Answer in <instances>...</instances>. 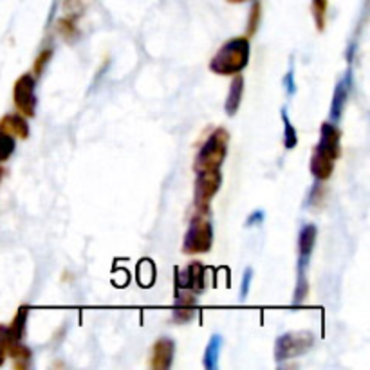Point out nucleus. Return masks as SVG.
Instances as JSON below:
<instances>
[{"mask_svg":"<svg viewBox=\"0 0 370 370\" xmlns=\"http://www.w3.org/2000/svg\"><path fill=\"white\" fill-rule=\"evenodd\" d=\"M251 56V44L247 36L227 40L210 62V71L221 76H233L246 69Z\"/></svg>","mask_w":370,"mask_h":370,"instance_id":"obj_1","label":"nucleus"},{"mask_svg":"<svg viewBox=\"0 0 370 370\" xmlns=\"http://www.w3.org/2000/svg\"><path fill=\"white\" fill-rule=\"evenodd\" d=\"M213 246V226L210 210H199L190 221L183 241V251L186 255H203Z\"/></svg>","mask_w":370,"mask_h":370,"instance_id":"obj_2","label":"nucleus"},{"mask_svg":"<svg viewBox=\"0 0 370 370\" xmlns=\"http://www.w3.org/2000/svg\"><path fill=\"white\" fill-rule=\"evenodd\" d=\"M227 138H230V134L226 129L213 130L212 136L204 141V145L195 156V163H193L195 173L222 166L227 153Z\"/></svg>","mask_w":370,"mask_h":370,"instance_id":"obj_3","label":"nucleus"},{"mask_svg":"<svg viewBox=\"0 0 370 370\" xmlns=\"http://www.w3.org/2000/svg\"><path fill=\"white\" fill-rule=\"evenodd\" d=\"M314 334L311 331H295L278 336L275 341V360L278 363L304 356L314 347Z\"/></svg>","mask_w":370,"mask_h":370,"instance_id":"obj_4","label":"nucleus"},{"mask_svg":"<svg viewBox=\"0 0 370 370\" xmlns=\"http://www.w3.org/2000/svg\"><path fill=\"white\" fill-rule=\"evenodd\" d=\"M13 101L15 107L24 114L25 118H33L36 114V78L33 74H22L15 82L13 89Z\"/></svg>","mask_w":370,"mask_h":370,"instance_id":"obj_5","label":"nucleus"},{"mask_svg":"<svg viewBox=\"0 0 370 370\" xmlns=\"http://www.w3.org/2000/svg\"><path fill=\"white\" fill-rule=\"evenodd\" d=\"M221 168L197 172V179H195V208H199V210H210V203L215 197V193L221 190Z\"/></svg>","mask_w":370,"mask_h":370,"instance_id":"obj_6","label":"nucleus"},{"mask_svg":"<svg viewBox=\"0 0 370 370\" xmlns=\"http://www.w3.org/2000/svg\"><path fill=\"white\" fill-rule=\"evenodd\" d=\"M204 277H206V269L203 264L192 262L184 269H179V267L175 269V286L192 291L193 295H199L204 291V284H206Z\"/></svg>","mask_w":370,"mask_h":370,"instance_id":"obj_7","label":"nucleus"},{"mask_svg":"<svg viewBox=\"0 0 370 370\" xmlns=\"http://www.w3.org/2000/svg\"><path fill=\"white\" fill-rule=\"evenodd\" d=\"M352 90V69L349 67L345 76L336 84L334 94H332V103H331V112H329V121L331 123H340L343 118V110L349 101V94Z\"/></svg>","mask_w":370,"mask_h":370,"instance_id":"obj_8","label":"nucleus"},{"mask_svg":"<svg viewBox=\"0 0 370 370\" xmlns=\"http://www.w3.org/2000/svg\"><path fill=\"white\" fill-rule=\"evenodd\" d=\"M316 148L329 156L331 159H340L341 156V130L336 123L325 121L321 123L320 129V141L316 145Z\"/></svg>","mask_w":370,"mask_h":370,"instance_id":"obj_9","label":"nucleus"},{"mask_svg":"<svg viewBox=\"0 0 370 370\" xmlns=\"http://www.w3.org/2000/svg\"><path fill=\"white\" fill-rule=\"evenodd\" d=\"M197 312V298L192 291L181 289L175 286V306H173L172 318L175 323H188L195 318Z\"/></svg>","mask_w":370,"mask_h":370,"instance_id":"obj_10","label":"nucleus"},{"mask_svg":"<svg viewBox=\"0 0 370 370\" xmlns=\"http://www.w3.org/2000/svg\"><path fill=\"white\" fill-rule=\"evenodd\" d=\"M316 230L314 224H304L298 233V273H307L309 262L312 257V249L316 244Z\"/></svg>","mask_w":370,"mask_h":370,"instance_id":"obj_11","label":"nucleus"},{"mask_svg":"<svg viewBox=\"0 0 370 370\" xmlns=\"http://www.w3.org/2000/svg\"><path fill=\"white\" fill-rule=\"evenodd\" d=\"M175 356V341L172 338H159L152 347V360L150 365L156 370H168L173 363Z\"/></svg>","mask_w":370,"mask_h":370,"instance_id":"obj_12","label":"nucleus"},{"mask_svg":"<svg viewBox=\"0 0 370 370\" xmlns=\"http://www.w3.org/2000/svg\"><path fill=\"white\" fill-rule=\"evenodd\" d=\"M309 168H311L312 177L323 183V181H327V179L332 175V172H334V159H331L329 156H325V153L320 152V150L314 147Z\"/></svg>","mask_w":370,"mask_h":370,"instance_id":"obj_13","label":"nucleus"},{"mask_svg":"<svg viewBox=\"0 0 370 370\" xmlns=\"http://www.w3.org/2000/svg\"><path fill=\"white\" fill-rule=\"evenodd\" d=\"M0 130L20 139L29 138V123L24 114H5L4 118L0 119Z\"/></svg>","mask_w":370,"mask_h":370,"instance_id":"obj_14","label":"nucleus"},{"mask_svg":"<svg viewBox=\"0 0 370 370\" xmlns=\"http://www.w3.org/2000/svg\"><path fill=\"white\" fill-rule=\"evenodd\" d=\"M242 94H244V78H242L241 73L233 74L230 92H227L226 101H224V110H226L227 116H235L237 110L241 109Z\"/></svg>","mask_w":370,"mask_h":370,"instance_id":"obj_15","label":"nucleus"},{"mask_svg":"<svg viewBox=\"0 0 370 370\" xmlns=\"http://www.w3.org/2000/svg\"><path fill=\"white\" fill-rule=\"evenodd\" d=\"M222 345H224V340H222L221 334H213L210 338L206 345V351H204L203 365L206 370H217L219 369V356H221Z\"/></svg>","mask_w":370,"mask_h":370,"instance_id":"obj_16","label":"nucleus"},{"mask_svg":"<svg viewBox=\"0 0 370 370\" xmlns=\"http://www.w3.org/2000/svg\"><path fill=\"white\" fill-rule=\"evenodd\" d=\"M27 316H29V307H20L16 312L15 320L8 327V345L13 341H22L25 334V323H27Z\"/></svg>","mask_w":370,"mask_h":370,"instance_id":"obj_17","label":"nucleus"},{"mask_svg":"<svg viewBox=\"0 0 370 370\" xmlns=\"http://www.w3.org/2000/svg\"><path fill=\"white\" fill-rule=\"evenodd\" d=\"M280 116H282V121H284V147H286L287 150H293V148L298 145V132H296L295 127H293L286 107L280 110Z\"/></svg>","mask_w":370,"mask_h":370,"instance_id":"obj_18","label":"nucleus"},{"mask_svg":"<svg viewBox=\"0 0 370 370\" xmlns=\"http://www.w3.org/2000/svg\"><path fill=\"white\" fill-rule=\"evenodd\" d=\"M307 295H309V280H307V273H298L295 295H293V307L301 306V304L306 301Z\"/></svg>","mask_w":370,"mask_h":370,"instance_id":"obj_19","label":"nucleus"},{"mask_svg":"<svg viewBox=\"0 0 370 370\" xmlns=\"http://www.w3.org/2000/svg\"><path fill=\"white\" fill-rule=\"evenodd\" d=\"M327 8H329V2H327V0H311V13L318 31L325 29Z\"/></svg>","mask_w":370,"mask_h":370,"instance_id":"obj_20","label":"nucleus"},{"mask_svg":"<svg viewBox=\"0 0 370 370\" xmlns=\"http://www.w3.org/2000/svg\"><path fill=\"white\" fill-rule=\"evenodd\" d=\"M16 148V141L15 136H11V134L4 132V130H0V163H4L8 159L13 156Z\"/></svg>","mask_w":370,"mask_h":370,"instance_id":"obj_21","label":"nucleus"},{"mask_svg":"<svg viewBox=\"0 0 370 370\" xmlns=\"http://www.w3.org/2000/svg\"><path fill=\"white\" fill-rule=\"evenodd\" d=\"M260 20H262V5L260 2H253L251 8H249V15H247V38L253 36L260 27Z\"/></svg>","mask_w":370,"mask_h":370,"instance_id":"obj_22","label":"nucleus"},{"mask_svg":"<svg viewBox=\"0 0 370 370\" xmlns=\"http://www.w3.org/2000/svg\"><path fill=\"white\" fill-rule=\"evenodd\" d=\"M53 53H55V49H51V47H47V49H44L42 53H38V58H36L35 67H33V69H35V74H33V76H38V78L42 76V73H44L45 67L49 65L51 58H53Z\"/></svg>","mask_w":370,"mask_h":370,"instance_id":"obj_23","label":"nucleus"},{"mask_svg":"<svg viewBox=\"0 0 370 370\" xmlns=\"http://www.w3.org/2000/svg\"><path fill=\"white\" fill-rule=\"evenodd\" d=\"M58 31L65 38H73L78 35V29H76V24H74V16L71 18H62L58 22Z\"/></svg>","mask_w":370,"mask_h":370,"instance_id":"obj_24","label":"nucleus"},{"mask_svg":"<svg viewBox=\"0 0 370 370\" xmlns=\"http://www.w3.org/2000/svg\"><path fill=\"white\" fill-rule=\"evenodd\" d=\"M282 85H284V89H286L287 96L293 98L296 94V82H295V69H289L286 74H284V78H282Z\"/></svg>","mask_w":370,"mask_h":370,"instance_id":"obj_25","label":"nucleus"},{"mask_svg":"<svg viewBox=\"0 0 370 370\" xmlns=\"http://www.w3.org/2000/svg\"><path fill=\"white\" fill-rule=\"evenodd\" d=\"M321 197H323V186H321V181L316 179V183L311 188V193H309V199H307V206H316L321 201Z\"/></svg>","mask_w":370,"mask_h":370,"instance_id":"obj_26","label":"nucleus"},{"mask_svg":"<svg viewBox=\"0 0 370 370\" xmlns=\"http://www.w3.org/2000/svg\"><path fill=\"white\" fill-rule=\"evenodd\" d=\"M251 282H253V269L251 267H246V271H244V275H242L241 300L247 298V295H249V289H251Z\"/></svg>","mask_w":370,"mask_h":370,"instance_id":"obj_27","label":"nucleus"},{"mask_svg":"<svg viewBox=\"0 0 370 370\" xmlns=\"http://www.w3.org/2000/svg\"><path fill=\"white\" fill-rule=\"evenodd\" d=\"M8 356V327L0 325V367L4 365Z\"/></svg>","mask_w":370,"mask_h":370,"instance_id":"obj_28","label":"nucleus"},{"mask_svg":"<svg viewBox=\"0 0 370 370\" xmlns=\"http://www.w3.org/2000/svg\"><path fill=\"white\" fill-rule=\"evenodd\" d=\"M266 219V213L264 210H255V212L246 219V227H253V226H260L262 222Z\"/></svg>","mask_w":370,"mask_h":370,"instance_id":"obj_29","label":"nucleus"},{"mask_svg":"<svg viewBox=\"0 0 370 370\" xmlns=\"http://www.w3.org/2000/svg\"><path fill=\"white\" fill-rule=\"evenodd\" d=\"M230 4H242V2H247V0H227Z\"/></svg>","mask_w":370,"mask_h":370,"instance_id":"obj_30","label":"nucleus"},{"mask_svg":"<svg viewBox=\"0 0 370 370\" xmlns=\"http://www.w3.org/2000/svg\"><path fill=\"white\" fill-rule=\"evenodd\" d=\"M2 175H4V170L0 168V181H2Z\"/></svg>","mask_w":370,"mask_h":370,"instance_id":"obj_31","label":"nucleus"}]
</instances>
